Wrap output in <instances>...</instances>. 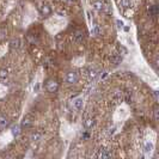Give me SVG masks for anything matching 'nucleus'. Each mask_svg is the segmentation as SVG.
Segmentation results:
<instances>
[{"mask_svg":"<svg viewBox=\"0 0 159 159\" xmlns=\"http://www.w3.org/2000/svg\"><path fill=\"white\" fill-rule=\"evenodd\" d=\"M59 87H60V85L56 80L48 79L47 81H46V90H47L48 92H50V93H55V92H58Z\"/></svg>","mask_w":159,"mask_h":159,"instance_id":"1","label":"nucleus"},{"mask_svg":"<svg viewBox=\"0 0 159 159\" xmlns=\"http://www.w3.org/2000/svg\"><path fill=\"white\" fill-rule=\"evenodd\" d=\"M79 80V74L76 72V71H69L67 74H66V83L67 84H77Z\"/></svg>","mask_w":159,"mask_h":159,"instance_id":"2","label":"nucleus"},{"mask_svg":"<svg viewBox=\"0 0 159 159\" xmlns=\"http://www.w3.org/2000/svg\"><path fill=\"white\" fill-rule=\"evenodd\" d=\"M111 157V153L109 152L108 148H104V147H100L98 150V152L96 153V158H110Z\"/></svg>","mask_w":159,"mask_h":159,"instance_id":"3","label":"nucleus"},{"mask_svg":"<svg viewBox=\"0 0 159 159\" xmlns=\"http://www.w3.org/2000/svg\"><path fill=\"white\" fill-rule=\"evenodd\" d=\"M83 124H84L85 129H92L95 127V124H96V120L93 119V117H87V119L84 120Z\"/></svg>","mask_w":159,"mask_h":159,"instance_id":"4","label":"nucleus"},{"mask_svg":"<svg viewBox=\"0 0 159 159\" xmlns=\"http://www.w3.org/2000/svg\"><path fill=\"white\" fill-rule=\"evenodd\" d=\"M113 102L115 103V104H120L122 100H123V92L122 91H120V90H116L115 92H114V95H113Z\"/></svg>","mask_w":159,"mask_h":159,"instance_id":"5","label":"nucleus"},{"mask_svg":"<svg viewBox=\"0 0 159 159\" xmlns=\"http://www.w3.org/2000/svg\"><path fill=\"white\" fill-rule=\"evenodd\" d=\"M98 69L97 68H95V67H91V68H89L87 71H86V76L89 77V79L90 80H93L97 78V76H98Z\"/></svg>","mask_w":159,"mask_h":159,"instance_id":"6","label":"nucleus"},{"mask_svg":"<svg viewBox=\"0 0 159 159\" xmlns=\"http://www.w3.org/2000/svg\"><path fill=\"white\" fill-rule=\"evenodd\" d=\"M40 13H41V16H43V17H48V16L52 13V8H50V6L47 5V4L42 5V6L40 7Z\"/></svg>","mask_w":159,"mask_h":159,"instance_id":"7","label":"nucleus"},{"mask_svg":"<svg viewBox=\"0 0 159 159\" xmlns=\"http://www.w3.org/2000/svg\"><path fill=\"white\" fill-rule=\"evenodd\" d=\"M104 6H105V2H103L102 0H96V1L92 2V7H93L96 11H98V12H103Z\"/></svg>","mask_w":159,"mask_h":159,"instance_id":"8","label":"nucleus"},{"mask_svg":"<svg viewBox=\"0 0 159 159\" xmlns=\"http://www.w3.org/2000/svg\"><path fill=\"white\" fill-rule=\"evenodd\" d=\"M31 124H32V117H31V116H29V115H26L24 119L22 120L20 127H22V128H29Z\"/></svg>","mask_w":159,"mask_h":159,"instance_id":"9","label":"nucleus"},{"mask_svg":"<svg viewBox=\"0 0 159 159\" xmlns=\"http://www.w3.org/2000/svg\"><path fill=\"white\" fill-rule=\"evenodd\" d=\"M110 61H111V63H114L115 66H117L122 61V55H120L119 53H115V54H113L110 56Z\"/></svg>","mask_w":159,"mask_h":159,"instance_id":"10","label":"nucleus"},{"mask_svg":"<svg viewBox=\"0 0 159 159\" xmlns=\"http://www.w3.org/2000/svg\"><path fill=\"white\" fill-rule=\"evenodd\" d=\"M116 1H117V5L123 10H127V8H129L132 6L130 0H116Z\"/></svg>","mask_w":159,"mask_h":159,"instance_id":"11","label":"nucleus"},{"mask_svg":"<svg viewBox=\"0 0 159 159\" xmlns=\"http://www.w3.org/2000/svg\"><path fill=\"white\" fill-rule=\"evenodd\" d=\"M83 104H84V102H83L81 97H78V98H76L73 100V108L76 110H81L83 109Z\"/></svg>","mask_w":159,"mask_h":159,"instance_id":"12","label":"nucleus"},{"mask_svg":"<svg viewBox=\"0 0 159 159\" xmlns=\"http://www.w3.org/2000/svg\"><path fill=\"white\" fill-rule=\"evenodd\" d=\"M8 80V72L6 69H0V83L6 84Z\"/></svg>","mask_w":159,"mask_h":159,"instance_id":"13","label":"nucleus"},{"mask_svg":"<svg viewBox=\"0 0 159 159\" xmlns=\"http://www.w3.org/2000/svg\"><path fill=\"white\" fill-rule=\"evenodd\" d=\"M8 123H10V121H8V119L5 115H0V130L4 129V128H6L8 126Z\"/></svg>","mask_w":159,"mask_h":159,"instance_id":"14","label":"nucleus"},{"mask_svg":"<svg viewBox=\"0 0 159 159\" xmlns=\"http://www.w3.org/2000/svg\"><path fill=\"white\" fill-rule=\"evenodd\" d=\"M73 39L76 42H83L84 39H85V34L84 31H76L74 35H73Z\"/></svg>","mask_w":159,"mask_h":159,"instance_id":"15","label":"nucleus"},{"mask_svg":"<svg viewBox=\"0 0 159 159\" xmlns=\"http://www.w3.org/2000/svg\"><path fill=\"white\" fill-rule=\"evenodd\" d=\"M42 139V133L41 132H34L31 135H30V140L34 141V142H37Z\"/></svg>","mask_w":159,"mask_h":159,"instance_id":"16","label":"nucleus"},{"mask_svg":"<svg viewBox=\"0 0 159 159\" xmlns=\"http://www.w3.org/2000/svg\"><path fill=\"white\" fill-rule=\"evenodd\" d=\"M148 12H150V16H151L152 18H156V17L158 16V6H157V5L151 6L150 10H148Z\"/></svg>","mask_w":159,"mask_h":159,"instance_id":"17","label":"nucleus"},{"mask_svg":"<svg viewBox=\"0 0 159 159\" xmlns=\"http://www.w3.org/2000/svg\"><path fill=\"white\" fill-rule=\"evenodd\" d=\"M152 151H153V145H152V142L146 141L145 145H144V152H145V153H151Z\"/></svg>","mask_w":159,"mask_h":159,"instance_id":"18","label":"nucleus"},{"mask_svg":"<svg viewBox=\"0 0 159 159\" xmlns=\"http://www.w3.org/2000/svg\"><path fill=\"white\" fill-rule=\"evenodd\" d=\"M11 134L15 137V138H18L20 134V127L19 126H13L11 128Z\"/></svg>","mask_w":159,"mask_h":159,"instance_id":"19","label":"nucleus"},{"mask_svg":"<svg viewBox=\"0 0 159 159\" xmlns=\"http://www.w3.org/2000/svg\"><path fill=\"white\" fill-rule=\"evenodd\" d=\"M123 100H126L127 103H132L133 102V96L130 93V91H127V92H123Z\"/></svg>","mask_w":159,"mask_h":159,"instance_id":"20","label":"nucleus"},{"mask_svg":"<svg viewBox=\"0 0 159 159\" xmlns=\"http://www.w3.org/2000/svg\"><path fill=\"white\" fill-rule=\"evenodd\" d=\"M10 46L12 49H18L20 46V41L18 39H13V40L10 42Z\"/></svg>","mask_w":159,"mask_h":159,"instance_id":"21","label":"nucleus"},{"mask_svg":"<svg viewBox=\"0 0 159 159\" xmlns=\"http://www.w3.org/2000/svg\"><path fill=\"white\" fill-rule=\"evenodd\" d=\"M153 117H154L156 121H158L159 120V108H158V105H156V107L153 108Z\"/></svg>","mask_w":159,"mask_h":159,"instance_id":"22","label":"nucleus"},{"mask_svg":"<svg viewBox=\"0 0 159 159\" xmlns=\"http://www.w3.org/2000/svg\"><path fill=\"white\" fill-rule=\"evenodd\" d=\"M91 34L95 35V36H98V35H100V26H98V25H95V26L91 29Z\"/></svg>","mask_w":159,"mask_h":159,"instance_id":"23","label":"nucleus"},{"mask_svg":"<svg viewBox=\"0 0 159 159\" xmlns=\"http://www.w3.org/2000/svg\"><path fill=\"white\" fill-rule=\"evenodd\" d=\"M117 50H119V54L120 55H126L127 54V49L123 47V46H117Z\"/></svg>","mask_w":159,"mask_h":159,"instance_id":"24","label":"nucleus"},{"mask_svg":"<svg viewBox=\"0 0 159 159\" xmlns=\"http://www.w3.org/2000/svg\"><path fill=\"white\" fill-rule=\"evenodd\" d=\"M98 74H100V79H105V78L108 77V72H107V71H103V72H100V73H98Z\"/></svg>","mask_w":159,"mask_h":159,"instance_id":"25","label":"nucleus"},{"mask_svg":"<svg viewBox=\"0 0 159 159\" xmlns=\"http://www.w3.org/2000/svg\"><path fill=\"white\" fill-rule=\"evenodd\" d=\"M116 25H117V29H122L124 24H123V22H122V20L116 19Z\"/></svg>","mask_w":159,"mask_h":159,"instance_id":"26","label":"nucleus"},{"mask_svg":"<svg viewBox=\"0 0 159 159\" xmlns=\"http://www.w3.org/2000/svg\"><path fill=\"white\" fill-rule=\"evenodd\" d=\"M115 129H116V128H115L114 126H113V127H110V128H109V130H108V134H109V135L114 134V133H115Z\"/></svg>","mask_w":159,"mask_h":159,"instance_id":"27","label":"nucleus"},{"mask_svg":"<svg viewBox=\"0 0 159 159\" xmlns=\"http://www.w3.org/2000/svg\"><path fill=\"white\" fill-rule=\"evenodd\" d=\"M56 15L60 16V17H65V15H66V13H65V11H58V12H56Z\"/></svg>","mask_w":159,"mask_h":159,"instance_id":"28","label":"nucleus"},{"mask_svg":"<svg viewBox=\"0 0 159 159\" xmlns=\"http://www.w3.org/2000/svg\"><path fill=\"white\" fill-rule=\"evenodd\" d=\"M153 95H154V98H156V100H158V91H154V92H153Z\"/></svg>","mask_w":159,"mask_h":159,"instance_id":"29","label":"nucleus"},{"mask_svg":"<svg viewBox=\"0 0 159 159\" xmlns=\"http://www.w3.org/2000/svg\"><path fill=\"white\" fill-rule=\"evenodd\" d=\"M67 1H68V2H73L74 0H67Z\"/></svg>","mask_w":159,"mask_h":159,"instance_id":"30","label":"nucleus"}]
</instances>
